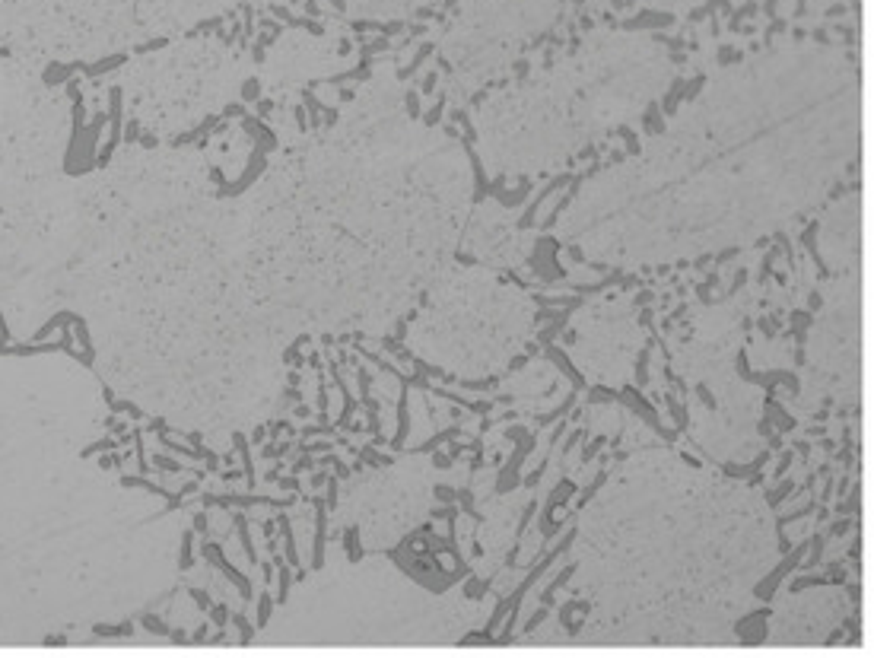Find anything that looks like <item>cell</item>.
Instances as JSON below:
<instances>
[{"mask_svg":"<svg viewBox=\"0 0 874 658\" xmlns=\"http://www.w3.org/2000/svg\"><path fill=\"white\" fill-rule=\"evenodd\" d=\"M668 80L665 51L639 35H604L519 90L499 96L480 128L503 169H541L646 105Z\"/></svg>","mask_w":874,"mask_h":658,"instance_id":"1","label":"cell"},{"mask_svg":"<svg viewBox=\"0 0 874 658\" xmlns=\"http://www.w3.org/2000/svg\"><path fill=\"white\" fill-rule=\"evenodd\" d=\"M531 322V302L484 271H455L445 277L423 309L417 334L426 344L465 357H493L522 341Z\"/></svg>","mask_w":874,"mask_h":658,"instance_id":"2","label":"cell"},{"mask_svg":"<svg viewBox=\"0 0 874 658\" xmlns=\"http://www.w3.org/2000/svg\"><path fill=\"white\" fill-rule=\"evenodd\" d=\"M557 7V0H461L442 51L461 74L487 77L547 32Z\"/></svg>","mask_w":874,"mask_h":658,"instance_id":"3","label":"cell"},{"mask_svg":"<svg viewBox=\"0 0 874 658\" xmlns=\"http://www.w3.org/2000/svg\"><path fill=\"white\" fill-rule=\"evenodd\" d=\"M353 10L363 16H379V20H395V16H410L423 7H430L433 0H350Z\"/></svg>","mask_w":874,"mask_h":658,"instance_id":"4","label":"cell"}]
</instances>
